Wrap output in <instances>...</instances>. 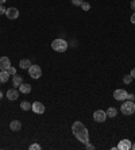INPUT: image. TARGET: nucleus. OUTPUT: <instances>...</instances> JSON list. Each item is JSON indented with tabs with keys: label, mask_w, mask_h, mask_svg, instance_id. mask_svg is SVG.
<instances>
[{
	"label": "nucleus",
	"mask_w": 135,
	"mask_h": 150,
	"mask_svg": "<svg viewBox=\"0 0 135 150\" xmlns=\"http://www.w3.org/2000/svg\"><path fill=\"white\" fill-rule=\"evenodd\" d=\"M28 74H30V77L31 79H39V77L42 76V69L39 65H31V67L28 68Z\"/></svg>",
	"instance_id": "obj_4"
},
{
	"label": "nucleus",
	"mask_w": 135,
	"mask_h": 150,
	"mask_svg": "<svg viewBox=\"0 0 135 150\" xmlns=\"http://www.w3.org/2000/svg\"><path fill=\"white\" fill-rule=\"evenodd\" d=\"M6 15H7L8 19H16V18L19 16V11H18L16 8L11 7V8H7V10H6Z\"/></svg>",
	"instance_id": "obj_8"
},
{
	"label": "nucleus",
	"mask_w": 135,
	"mask_h": 150,
	"mask_svg": "<svg viewBox=\"0 0 135 150\" xmlns=\"http://www.w3.org/2000/svg\"><path fill=\"white\" fill-rule=\"evenodd\" d=\"M30 149H31V150H41V146H39L38 143H34V145H31V146H30Z\"/></svg>",
	"instance_id": "obj_22"
},
{
	"label": "nucleus",
	"mask_w": 135,
	"mask_h": 150,
	"mask_svg": "<svg viewBox=\"0 0 135 150\" xmlns=\"http://www.w3.org/2000/svg\"><path fill=\"white\" fill-rule=\"evenodd\" d=\"M31 110L35 112V114H43L45 112V105H43V103H41V101H35V103H33L31 104Z\"/></svg>",
	"instance_id": "obj_6"
},
{
	"label": "nucleus",
	"mask_w": 135,
	"mask_h": 150,
	"mask_svg": "<svg viewBox=\"0 0 135 150\" xmlns=\"http://www.w3.org/2000/svg\"><path fill=\"white\" fill-rule=\"evenodd\" d=\"M122 114H124V115H131L135 112V104L134 101L128 100V101H124L123 104H122Z\"/></svg>",
	"instance_id": "obj_3"
},
{
	"label": "nucleus",
	"mask_w": 135,
	"mask_h": 150,
	"mask_svg": "<svg viewBox=\"0 0 135 150\" xmlns=\"http://www.w3.org/2000/svg\"><path fill=\"white\" fill-rule=\"evenodd\" d=\"M7 98L10 99V100H16V99L19 98V92H18L15 88L8 89V91H7Z\"/></svg>",
	"instance_id": "obj_11"
},
{
	"label": "nucleus",
	"mask_w": 135,
	"mask_h": 150,
	"mask_svg": "<svg viewBox=\"0 0 135 150\" xmlns=\"http://www.w3.org/2000/svg\"><path fill=\"white\" fill-rule=\"evenodd\" d=\"M127 91L126 89H116V91L114 92V98L115 100H118V101H123L127 99Z\"/></svg>",
	"instance_id": "obj_5"
},
{
	"label": "nucleus",
	"mask_w": 135,
	"mask_h": 150,
	"mask_svg": "<svg viewBox=\"0 0 135 150\" xmlns=\"http://www.w3.org/2000/svg\"><path fill=\"white\" fill-rule=\"evenodd\" d=\"M10 67H11L10 58H8V57H1V58H0V69H1V70H7Z\"/></svg>",
	"instance_id": "obj_10"
},
{
	"label": "nucleus",
	"mask_w": 135,
	"mask_h": 150,
	"mask_svg": "<svg viewBox=\"0 0 135 150\" xmlns=\"http://www.w3.org/2000/svg\"><path fill=\"white\" fill-rule=\"evenodd\" d=\"M19 91L22 93H30L31 92V85L30 84H22L20 87H19Z\"/></svg>",
	"instance_id": "obj_14"
},
{
	"label": "nucleus",
	"mask_w": 135,
	"mask_h": 150,
	"mask_svg": "<svg viewBox=\"0 0 135 150\" xmlns=\"http://www.w3.org/2000/svg\"><path fill=\"white\" fill-rule=\"evenodd\" d=\"M131 146H132L131 141H130V139H123V141H120V142H119L118 149H120V150H130V149H131Z\"/></svg>",
	"instance_id": "obj_9"
},
{
	"label": "nucleus",
	"mask_w": 135,
	"mask_h": 150,
	"mask_svg": "<svg viewBox=\"0 0 135 150\" xmlns=\"http://www.w3.org/2000/svg\"><path fill=\"white\" fill-rule=\"evenodd\" d=\"M123 81H124V84H130L132 81V76L131 74H127V76L123 77Z\"/></svg>",
	"instance_id": "obj_19"
},
{
	"label": "nucleus",
	"mask_w": 135,
	"mask_h": 150,
	"mask_svg": "<svg viewBox=\"0 0 135 150\" xmlns=\"http://www.w3.org/2000/svg\"><path fill=\"white\" fill-rule=\"evenodd\" d=\"M130 74H131V76H132V79H135V68L131 70V73H130Z\"/></svg>",
	"instance_id": "obj_28"
},
{
	"label": "nucleus",
	"mask_w": 135,
	"mask_h": 150,
	"mask_svg": "<svg viewBox=\"0 0 135 150\" xmlns=\"http://www.w3.org/2000/svg\"><path fill=\"white\" fill-rule=\"evenodd\" d=\"M83 1H84V0H72V3L74 4V6H81V4H83Z\"/></svg>",
	"instance_id": "obj_23"
},
{
	"label": "nucleus",
	"mask_w": 135,
	"mask_h": 150,
	"mask_svg": "<svg viewBox=\"0 0 135 150\" xmlns=\"http://www.w3.org/2000/svg\"><path fill=\"white\" fill-rule=\"evenodd\" d=\"M19 67L22 69H28V68L31 67V62H30V59H22L20 62H19Z\"/></svg>",
	"instance_id": "obj_17"
},
{
	"label": "nucleus",
	"mask_w": 135,
	"mask_h": 150,
	"mask_svg": "<svg viewBox=\"0 0 135 150\" xmlns=\"http://www.w3.org/2000/svg\"><path fill=\"white\" fill-rule=\"evenodd\" d=\"M131 22H132V23H134V25H135V12H134V14H132V16H131Z\"/></svg>",
	"instance_id": "obj_29"
},
{
	"label": "nucleus",
	"mask_w": 135,
	"mask_h": 150,
	"mask_svg": "<svg viewBox=\"0 0 135 150\" xmlns=\"http://www.w3.org/2000/svg\"><path fill=\"white\" fill-rule=\"evenodd\" d=\"M131 149H132V150H135V143H132V146H131Z\"/></svg>",
	"instance_id": "obj_31"
},
{
	"label": "nucleus",
	"mask_w": 135,
	"mask_h": 150,
	"mask_svg": "<svg viewBox=\"0 0 135 150\" xmlns=\"http://www.w3.org/2000/svg\"><path fill=\"white\" fill-rule=\"evenodd\" d=\"M72 131H73V134H74V137H76L80 142H83L84 145L89 143V134H88V130L81 122H74L73 123Z\"/></svg>",
	"instance_id": "obj_1"
},
{
	"label": "nucleus",
	"mask_w": 135,
	"mask_h": 150,
	"mask_svg": "<svg viewBox=\"0 0 135 150\" xmlns=\"http://www.w3.org/2000/svg\"><path fill=\"white\" fill-rule=\"evenodd\" d=\"M127 100H131V101H134L135 100V96L132 93H128L127 95Z\"/></svg>",
	"instance_id": "obj_24"
},
{
	"label": "nucleus",
	"mask_w": 135,
	"mask_h": 150,
	"mask_svg": "<svg viewBox=\"0 0 135 150\" xmlns=\"http://www.w3.org/2000/svg\"><path fill=\"white\" fill-rule=\"evenodd\" d=\"M1 98H3V93H1V92H0V99H1Z\"/></svg>",
	"instance_id": "obj_32"
},
{
	"label": "nucleus",
	"mask_w": 135,
	"mask_h": 150,
	"mask_svg": "<svg viewBox=\"0 0 135 150\" xmlns=\"http://www.w3.org/2000/svg\"><path fill=\"white\" fill-rule=\"evenodd\" d=\"M7 72H8V74H10V76H15V74H16V69H15L14 67H10L7 69Z\"/></svg>",
	"instance_id": "obj_20"
},
{
	"label": "nucleus",
	"mask_w": 135,
	"mask_h": 150,
	"mask_svg": "<svg viewBox=\"0 0 135 150\" xmlns=\"http://www.w3.org/2000/svg\"><path fill=\"white\" fill-rule=\"evenodd\" d=\"M6 3V0H0V4H4Z\"/></svg>",
	"instance_id": "obj_30"
},
{
	"label": "nucleus",
	"mask_w": 135,
	"mask_h": 150,
	"mask_svg": "<svg viewBox=\"0 0 135 150\" xmlns=\"http://www.w3.org/2000/svg\"><path fill=\"white\" fill-rule=\"evenodd\" d=\"M20 108L23 110V111H28V110H31V104H30L28 101H23L20 104Z\"/></svg>",
	"instance_id": "obj_18"
},
{
	"label": "nucleus",
	"mask_w": 135,
	"mask_h": 150,
	"mask_svg": "<svg viewBox=\"0 0 135 150\" xmlns=\"http://www.w3.org/2000/svg\"><path fill=\"white\" fill-rule=\"evenodd\" d=\"M52 49L54 50V52H58V53H65L66 49H68V42L65 41V39H54V41L52 42Z\"/></svg>",
	"instance_id": "obj_2"
},
{
	"label": "nucleus",
	"mask_w": 135,
	"mask_h": 150,
	"mask_svg": "<svg viewBox=\"0 0 135 150\" xmlns=\"http://www.w3.org/2000/svg\"><path fill=\"white\" fill-rule=\"evenodd\" d=\"M85 147H87L88 150H89V149L93 150V149H95V146H93V145H90V143H87V145H85Z\"/></svg>",
	"instance_id": "obj_26"
},
{
	"label": "nucleus",
	"mask_w": 135,
	"mask_h": 150,
	"mask_svg": "<svg viewBox=\"0 0 135 150\" xmlns=\"http://www.w3.org/2000/svg\"><path fill=\"white\" fill-rule=\"evenodd\" d=\"M10 129L12 130V131H19V130L22 129V123L19 122V120H12L10 125Z\"/></svg>",
	"instance_id": "obj_12"
},
{
	"label": "nucleus",
	"mask_w": 135,
	"mask_h": 150,
	"mask_svg": "<svg viewBox=\"0 0 135 150\" xmlns=\"http://www.w3.org/2000/svg\"><path fill=\"white\" fill-rule=\"evenodd\" d=\"M105 114H107V116H110V118H115V116L118 115V110L115 108V107H110V108L105 111Z\"/></svg>",
	"instance_id": "obj_16"
},
{
	"label": "nucleus",
	"mask_w": 135,
	"mask_h": 150,
	"mask_svg": "<svg viewBox=\"0 0 135 150\" xmlns=\"http://www.w3.org/2000/svg\"><path fill=\"white\" fill-rule=\"evenodd\" d=\"M81 8H83L84 11H89L90 4H89V3H85V1H83V4H81Z\"/></svg>",
	"instance_id": "obj_21"
},
{
	"label": "nucleus",
	"mask_w": 135,
	"mask_h": 150,
	"mask_svg": "<svg viewBox=\"0 0 135 150\" xmlns=\"http://www.w3.org/2000/svg\"><path fill=\"white\" fill-rule=\"evenodd\" d=\"M130 6H131V8L135 11V0H132V1H131V4H130Z\"/></svg>",
	"instance_id": "obj_27"
},
{
	"label": "nucleus",
	"mask_w": 135,
	"mask_h": 150,
	"mask_svg": "<svg viewBox=\"0 0 135 150\" xmlns=\"http://www.w3.org/2000/svg\"><path fill=\"white\" fill-rule=\"evenodd\" d=\"M8 79H10V74L7 70H1L0 72V83H7Z\"/></svg>",
	"instance_id": "obj_15"
},
{
	"label": "nucleus",
	"mask_w": 135,
	"mask_h": 150,
	"mask_svg": "<svg viewBox=\"0 0 135 150\" xmlns=\"http://www.w3.org/2000/svg\"><path fill=\"white\" fill-rule=\"evenodd\" d=\"M22 84H23V79H22V76H18V74H15L14 76V80H12V87H20Z\"/></svg>",
	"instance_id": "obj_13"
},
{
	"label": "nucleus",
	"mask_w": 135,
	"mask_h": 150,
	"mask_svg": "<svg viewBox=\"0 0 135 150\" xmlns=\"http://www.w3.org/2000/svg\"><path fill=\"white\" fill-rule=\"evenodd\" d=\"M93 119L96 120V122H100L103 123L105 119H107V114H105V111H101V110H97V111L93 112Z\"/></svg>",
	"instance_id": "obj_7"
},
{
	"label": "nucleus",
	"mask_w": 135,
	"mask_h": 150,
	"mask_svg": "<svg viewBox=\"0 0 135 150\" xmlns=\"http://www.w3.org/2000/svg\"><path fill=\"white\" fill-rule=\"evenodd\" d=\"M3 14H6V8H4L3 4H0V15H3Z\"/></svg>",
	"instance_id": "obj_25"
}]
</instances>
